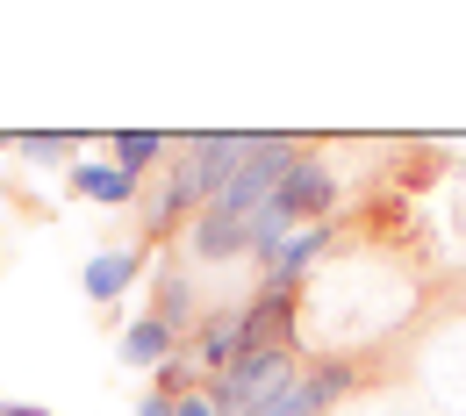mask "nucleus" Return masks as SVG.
Masks as SVG:
<instances>
[{
  "label": "nucleus",
  "mask_w": 466,
  "mask_h": 416,
  "mask_svg": "<svg viewBox=\"0 0 466 416\" xmlns=\"http://www.w3.org/2000/svg\"><path fill=\"white\" fill-rule=\"evenodd\" d=\"M301 373H309V352H244L230 373L208 380V402L223 416H251L258 402H273L280 388H294Z\"/></svg>",
  "instance_id": "nucleus-1"
},
{
  "label": "nucleus",
  "mask_w": 466,
  "mask_h": 416,
  "mask_svg": "<svg viewBox=\"0 0 466 416\" xmlns=\"http://www.w3.org/2000/svg\"><path fill=\"white\" fill-rule=\"evenodd\" d=\"M273 208L288 216L294 230H301V223H330V216H338V173H330V166H323L316 151H301V166L280 179Z\"/></svg>",
  "instance_id": "nucleus-2"
},
{
  "label": "nucleus",
  "mask_w": 466,
  "mask_h": 416,
  "mask_svg": "<svg viewBox=\"0 0 466 416\" xmlns=\"http://www.w3.org/2000/svg\"><path fill=\"white\" fill-rule=\"evenodd\" d=\"M187 352H194V366H201V380L230 373L237 359H244V301H237V309H216V316H201L194 338H187Z\"/></svg>",
  "instance_id": "nucleus-3"
},
{
  "label": "nucleus",
  "mask_w": 466,
  "mask_h": 416,
  "mask_svg": "<svg viewBox=\"0 0 466 416\" xmlns=\"http://www.w3.org/2000/svg\"><path fill=\"white\" fill-rule=\"evenodd\" d=\"M144 266H151V259H144V244H116V251H94V259H86V280H79V288H86V301H94V309H116V301L129 295L137 280H144Z\"/></svg>",
  "instance_id": "nucleus-4"
},
{
  "label": "nucleus",
  "mask_w": 466,
  "mask_h": 416,
  "mask_svg": "<svg viewBox=\"0 0 466 416\" xmlns=\"http://www.w3.org/2000/svg\"><path fill=\"white\" fill-rule=\"evenodd\" d=\"M338 244V223H301L280 251H273V266L258 273V280H273V288H309L316 280V259Z\"/></svg>",
  "instance_id": "nucleus-5"
},
{
  "label": "nucleus",
  "mask_w": 466,
  "mask_h": 416,
  "mask_svg": "<svg viewBox=\"0 0 466 416\" xmlns=\"http://www.w3.org/2000/svg\"><path fill=\"white\" fill-rule=\"evenodd\" d=\"M65 187H72L79 201H101V208H137V201H144V179L122 173L116 158H79V166L65 173Z\"/></svg>",
  "instance_id": "nucleus-6"
},
{
  "label": "nucleus",
  "mask_w": 466,
  "mask_h": 416,
  "mask_svg": "<svg viewBox=\"0 0 466 416\" xmlns=\"http://www.w3.org/2000/svg\"><path fill=\"white\" fill-rule=\"evenodd\" d=\"M179 259H194V266H223V259H244V223H230L223 208H201V216L187 223V244H179Z\"/></svg>",
  "instance_id": "nucleus-7"
},
{
  "label": "nucleus",
  "mask_w": 466,
  "mask_h": 416,
  "mask_svg": "<svg viewBox=\"0 0 466 416\" xmlns=\"http://www.w3.org/2000/svg\"><path fill=\"white\" fill-rule=\"evenodd\" d=\"M179 345H187V338H179L173 323H158V316L144 309V316H137V323L116 338V359H122V366H137V373H158V366H166Z\"/></svg>",
  "instance_id": "nucleus-8"
},
{
  "label": "nucleus",
  "mask_w": 466,
  "mask_h": 416,
  "mask_svg": "<svg viewBox=\"0 0 466 416\" xmlns=\"http://www.w3.org/2000/svg\"><path fill=\"white\" fill-rule=\"evenodd\" d=\"M151 288H158L151 316H158V323H173L179 338H194V280H187V259H179V251L158 266V280H151Z\"/></svg>",
  "instance_id": "nucleus-9"
},
{
  "label": "nucleus",
  "mask_w": 466,
  "mask_h": 416,
  "mask_svg": "<svg viewBox=\"0 0 466 416\" xmlns=\"http://www.w3.org/2000/svg\"><path fill=\"white\" fill-rule=\"evenodd\" d=\"M108 158H116L122 173L151 179V173H166V158H173V137H158V129H116V137H108Z\"/></svg>",
  "instance_id": "nucleus-10"
},
{
  "label": "nucleus",
  "mask_w": 466,
  "mask_h": 416,
  "mask_svg": "<svg viewBox=\"0 0 466 416\" xmlns=\"http://www.w3.org/2000/svg\"><path fill=\"white\" fill-rule=\"evenodd\" d=\"M0 151H15V158H29V166H58V173H72V166H79V137H44V129L7 137Z\"/></svg>",
  "instance_id": "nucleus-11"
},
{
  "label": "nucleus",
  "mask_w": 466,
  "mask_h": 416,
  "mask_svg": "<svg viewBox=\"0 0 466 416\" xmlns=\"http://www.w3.org/2000/svg\"><path fill=\"white\" fill-rule=\"evenodd\" d=\"M137 416H179V402H173V395H158V388H151V395L137 402Z\"/></svg>",
  "instance_id": "nucleus-12"
},
{
  "label": "nucleus",
  "mask_w": 466,
  "mask_h": 416,
  "mask_svg": "<svg viewBox=\"0 0 466 416\" xmlns=\"http://www.w3.org/2000/svg\"><path fill=\"white\" fill-rule=\"evenodd\" d=\"M0 416H51V410H36V402H0Z\"/></svg>",
  "instance_id": "nucleus-13"
}]
</instances>
